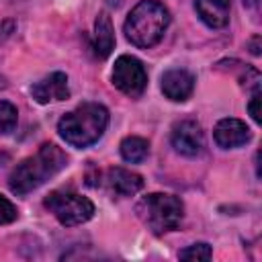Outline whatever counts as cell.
I'll use <instances>...</instances> for the list:
<instances>
[{
	"label": "cell",
	"mask_w": 262,
	"mask_h": 262,
	"mask_svg": "<svg viewBox=\"0 0 262 262\" xmlns=\"http://www.w3.org/2000/svg\"><path fill=\"white\" fill-rule=\"evenodd\" d=\"M68 166V156L63 149H59L55 143H43L39 151L20 164H16L8 176V188L25 196L33 190H37L41 184H45L49 178H53L57 172H61Z\"/></svg>",
	"instance_id": "6da1fadb"
},
{
	"label": "cell",
	"mask_w": 262,
	"mask_h": 262,
	"mask_svg": "<svg viewBox=\"0 0 262 262\" xmlns=\"http://www.w3.org/2000/svg\"><path fill=\"white\" fill-rule=\"evenodd\" d=\"M108 125V111L100 102H82L57 123L59 137L72 147L84 149L96 143Z\"/></svg>",
	"instance_id": "7a4b0ae2"
},
{
	"label": "cell",
	"mask_w": 262,
	"mask_h": 262,
	"mask_svg": "<svg viewBox=\"0 0 262 262\" xmlns=\"http://www.w3.org/2000/svg\"><path fill=\"white\" fill-rule=\"evenodd\" d=\"M170 25V12L168 8L158 0H139L127 20H125V37L141 49H149L164 37L166 29Z\"/></svg>",
	"instance_id": "3957f363"
},
{
	"label": "cell",
	"mask_w": 262,
	"mask_h": 262,
	"mask_svg": "<svg viewBox=\"0 0 262 262\" xmlns=\"http://www.w3.org/2000/svg\"><path fill=\"white\" fill-rule=\"evenodd\" d=\"M135 213L147 225V229H151L156 235H162L174 231L180 225L184 215V205L174 194L151 192L137 203Z\"/></svg>",
	"instance_id": "277c9868"
},
{
	"label": "cell",
	"mask_w": 262,
	"mask_h": 262,
	"mask_svg": "<svg viewBox=\"0 0 262 262\" xmlns=\"http://www.w3.org/2000/svg\"><path fill=\"white\" fill-rule=\"evenodd\" d=\"M45 209L53 213V217L63 225V227H74L86 223L94 215V205L90 199L76 194V192H63V190H53L45 196L43 201Z\"/></svg>",
	"instance_id": "5b68a950"
},
{
	"label": "cell",
	"mask_w": 262,
	"mask_h": 262,
	"mask_svg": "<svg viewBox=\"0 0 262 262\" xmlns=\"http://www.w3.org/2000/svg\"><path fill=\"white\" fill-rule=\"evenodd\" d=\"M111 78H113L115 88H119L123 94H127L131 98L141 96L147 86V72H145L143 63L133 55L117 57Z\"/></svg>",
	"instance_id": "8992f818"
},
{
	"label": "cell",
	"mask_w": 262,
	"mask_h": 262,
	"mask_svg": "<svg viewBox=\"0 0 262 262\" xmlns=\"http://www.w3.org/2000/svg\"><path fill=\"white\" fill-rule=\"evenodd\" d=\"M172 147L186 158H199L205 154V133L201 125L192 119H182L172 127L170 133Z\"/></svg>",
	"instance_id": "52a82bcc"
},
{
	"label": "cell",
	"mask_w": 262,
	"mask_h": 262,
	"mask_svg": "<svg viewBox=\"0 0 262 262\" xmlns=\"http://www.w3.org/2000/svg\"><path fill=\"white\" fill-rule=\"evenodd\" d=\"M31 96L39 104H49V102H59V100L70 98L68 76L63 72H53V74L45 76L43 80H39L31 86Z\"/></svg>",
	"instance_id": "ba28073f"
},
{
	"label": "cell",
	"mask_w": 262,
	"mask_h": 262,
	"mask_svg": "<svg viewBox=\"0 0 262 262\" xmlns=\"http://www.w3.org/2000/svg\"><path fill=\"white\" fill-rule=\"evenodd\" d=\"M213 137H215V143L223 149H233V147H242L246 145L250 139H252V133H250V127L239 121V119H233V117H227V119H221L215 129H213Z\"/></svg>",
	"instance_id": "9c48e42d"
},
{
	"label": "cell",
	"mask_w": 262,
	"mask_h": 262,
	"mask_svg": "<svg viewBox=\"0 0 262 262\" xmlns=\"http://www.w3.org/2000/svg\"><path fill=\"white\" fill-rule=\"evenodd\" d=\"M162 92L174 102H184L194 90V76L188 70L172 68L162 74Z\"/></svg>",
	"instance_id": "30bf717a"
},
{
	"label": "cell",
	"mask_w": 262,
	"mask_h": 262,
	"mask_svg": "<svg viewBox=\"0 0 262 262\" xmlns=\"http://www.w3.org/2000/svg\"><path fill=\"white\" fill-rule=\"evenodd\" d=\"M104 180V186L108 188L111 194H117V196H133L137 194L141 188H143V178L127 168H108L102 176Z\"/></svg>",
	"instance_id": "8fae6325"
},
{
	"label": "cell",
	"mask_w": 262,
	"mask_h": 262,
	"mask_svg": "<svg viewBox=\"0 0 262 262\" xmlns=\"http://www.w3.org/2000/svg\"><path fill=\"white\" fill-rule=\"evenodd\" d=\"M199 18L209 29H223L229 23L231 2L229 0H194Z\"/></svg>",
	"instance_id": "7c38bea8"
},
{
	"label": "cell",
	"mask_w": 262,
	"mask_h": 262,
	"mask_svg": "<svg viewBox=\"0 0 262 262\" xmlns=\"http://www.w3.org/2000/svg\"><path fill=\"white\" fill-rule=\"evenodd\" d=\"M115 47V29L111 23V16L106 12H98L94 20V53L104 59L111 55Z\"/></svg>",
	"instance_id": "4fadbf2b"
},
{
	"label": "cell",
	"mask_w": 262,
	"mask_h": 262,
	"mask_svg": "<svg viewBox=\"0 0 262 262\" xmlns=\"http://www.w3.org/2000/svg\"><path fill=\"white\" fill-rule=\"evenodd\" d=\"M119 151H121V158L129 164H141L147 156H149V141L143 139V137H137V135H129L121 141L119 145Z\"/></svg>",
	"instance_id": "5bb4252c"
},
{
	"label": "cell",
	"mask_w": 262,
	"mask_h": 262,
	"mask_svg": "<svg viewBox=\"0 0 262 262\" xmlns=\"http://www.w3.org/2000/svg\"><path fill=\"white\" fill-rule=\"evenodd\" d=\"M16 121H18L16 106L6 102V100H0V135L10 133L16 127Z\"/></svg>",
	"instance_id": "9a60e30c"
},
{
	"label": "cell",
	"mask_w": 262,
	"mask_h": 262,
	"mask_svg": "<svg viewBox=\"0 0 262 262\" xmlns=\"http://www.w3.org/2000/svg\"><path fill=\"white\" fill-rule=\"evenodd\" d=\"M211 256H213V250L205 242L192 244V246H188V248H184V250L178 252V258L180 260H209Z\"/></svg>",
	"instance_id": "2e32d148"
},
{
	"label": "cell",
	"mask_w": 262,
	"mask_h": 262,
	"mask_svg": "<svg viewBox=\"0 0 262 262\" xmlns=\"http://www.w3.org/2000/svg\"><path fill=\"white\" fill-rule=\"evenodd\" d=\"M16 217H18V211H16L14 203L0 194V225H8V223L16 221Z\"/></svg>",
	"instance_id": "e0dca14e"
},
{
	"label": "cell",
	"mask_w": 262,
	"mask_h": 262,
	"mask_svg": "<svg viewBox=\"0 0 262 262\" xmlns=\"http://www.w3.org/2000/svg\"><path fill=\"white\" fill-rule=\"evenodd\" d=\"M248 111H250V117L254 119V123H260V90L252 92V98L248 102Z\"/></svg>",
	"instance_id": "ac0fdd59"
},
{
	"label": "cell",
	"mask_w": 262,
	"mask_h": 262,
	"mask_svg": "<svg viewBox=\"0 0 262 262\" xmlns=\"http://www.w3.org/2000/svg\"><path fill=\"white\" fill-rule=\"evenodd\" d=\"M12 29H14V23H12V20H6V23H0V41H2L4 37H8V35L12 33Z\"/></svg>",
	"instance_id": "d6986e66"
},
{
	"label": "cell",
	"mask_w": 262,
	"mask_h": 262,
	"mask_svg": "<svg viewBox=\"0 0 262 262\" xmlns=\"http://www.w3.org/2000/svg\"><path fill=\"white\" fill-rule=\"evenodd\" d=\"M250 51H252L254 55H260V37H258V35L250 41Z\"/></svg>",
	"instance_id": "ffe728a7"
},
{
	"label": "cell",
	"mask_w": 262,
	"mask_h": 262,
	"mask_svg": "<svg viewBox=\"0 0 262 262\" xmlns=\"http://www.w3.org/2000/svg\"><path fill=\"white\" fill-rule=\"evenodd\" d=\"M242 4H244L246 8H250V10H258L260 0H242Z\"/></svg>",
	"instance_id": "44dd1931"
}]
</instances>
